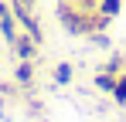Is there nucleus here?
<instances>
[{
    "instance_id": "3",
    "label": "nucleus",
    "mask_w": 126,
    "mask_h": 122,
    "mask_svg": "<svg viewBox=\"0 0 126 122\" xmlns=\"http://www.w3.org/2000/svg\"><path fill=\"white\" fill-rule=\"evenodd\" d=\"M14 81H17V85H31V81H34V64H31V61H21V64L14 68Z\"/></svg>"
},
{
    "instance_id": "1",
    "label": "nucleus",
    "mask_w": 126,
    "mask_h": 122,
    "mask_svg": "<svg viewBox=\"0 0 126 122\" xmlns=\"http://www.w3.org/2000/svg\"><path fill=\"white\" fill-rule=\"evenodd\" d=\"M10 48H14V54H17L21 61H31L34 54H38V41L31 37V34H17V41H14Z\"/></svg>"
},
{
    "instance_id": "4",
    "label": "nucleus",
    "mask_w": 126,
    "mask_h": 122,
    "mask_svg": "<svg viewBox=\"0 0 126 122\" xmlns=\"http://www.w3.org/2000/svg\"><path fill=\"white\" fill-rule=\"evenodd\" d=\"M95 10H99L102 17H116V14H119V0H99Z\"/></svg>"
},
{
    "instance_id": "8",
    "label": "nucleus",
    "mask_w": 126,
    "mask_h": 122,
    "mask_svg": "<svg viewBox=\"0 0 126 122\" xmlns=\"http://www.w3.org/2000/svg\"><path fill=\"white\" fill-rule=\"evenodd\" d=\"M7 14H10V0H0V20L7 17Z\"/></svg>"
},
{
    "instance_id": "6",
    "label": "nucleus",
    "mask_w": 126,
    "mask_h": 122,
    "mask_svg": "<svg viewBox=\"0 0 126 122\" xmlns=\"http://www.w3.org/2000/svg\"><path fill=\"white\" fill-rule=\"evenodd\" d=\"M95 88H102V92H112V88H116V78H112L109 71H99V75H95Z\"/></svg>"
},
{
    "instance_id": "7",
    "label": "nucleus",
    "mask_w": 126,
    "mask_h": 122,
    "mask_svg": "<svg viewBox=\"0 0 126 122\" xmlns=\"http://www.w3.org/2000/svg\"><path fill=\"white\" fill-rule=\"evenodd\" d=\"M112 95H116V102H119V105H126V75H123V78H116Z\"/></svg>"
},
{
    "instance_id": "2",
    "label": "nucleus",
    "mask_w": 126,
    "mask_h": 122,
    "mask_svg": "<svg viewBox=\"0 0 126 122\" xmlns=\"http://www.w3.org/2000/svg\"><path fill=\"white\" fill-rule=\"evenodd\" d=\"M0 37L7 41V44H14V41H17V20H14V10L0 20Z\"/></svg>"
},
{
    "instance_id": "9",
    "label": "nucleus",
    "mask_w": 126,
    "mask_h": 122,
    "mask_svg": "<svg viewBox=\"0 0 126 122\" xmlns=\"http://www.w3.org/2000/svg\"><path fill=\"white\" fill-rule=\"evenodd\" d=\"M21 3H27V7H34V3H38V0H21Z\"/></svg>"
},
{
    "instance_id": "5",
    "label": "nucleus",
    "mask_w": 126,
    "mask_h": 122,
    "mask_svg": "<svg viewBox=\"0 0 126 122\" xmlns=\"http://www.w3.org/2000/svg\"><path fill=\"white\" fill-rule=\"evenodd\" d=\"M55 81H58V85H68V81H72V64H55Z\"/></svg>"
}]
</instances>
